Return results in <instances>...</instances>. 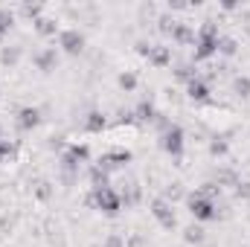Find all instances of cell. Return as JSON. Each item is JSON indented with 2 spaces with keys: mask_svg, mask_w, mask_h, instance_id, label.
I'll use <instances>...</instances> for the list:
<instances>
[{
  "mask_svg": "<svg viewBox=\"0 0 250 247\" xmlns=\"http://www.w3.org/2000/svg\"><path fill=\"white\" fill-rule=\"evenodd\" d=\"M187 204H189L192 218H195L198 224H204V221H215V218H218V206H215L212 195H207L204 189H195V192L187 198Z\"/></svg>",
  "mask_w": 250,
  "mask_h": 247,
  "instance_id": "obj_2",
  "label": "cell"
},
{
  "mask_svg": "<svg viewBox=\"0 0 250 247\" xmlns=\"http://www.w3.org/2000/svg\"><path fill=\"white\" fill-rule=\"evenodd\" d=\"M233 93L242 96V99H248L250 96V76H236L233 79Z\"/></svg>",
  "mask_w": 250,
  "mask_h": 247,
  "instance_id": "obj_19",
  "label": "cell"
},
{
  "mask_svg": "<svg viewBox=\"0 0 250 247\" xmlns=\"http://www.w3.org/2000/svg\"><path fill=\"white\" fill-rule=\"evenodd\" d=\"M134 114H137V120H140V123H154V120H157V111H154V105H151L148 99H143V102L137 105V111H134Z\"/></svg>",
  "mask_w": 250,
  "mask_h": 247,
  "instance_id": "obj_14",
  "label": "cell"
},
{
  "mask_svg": "<svg viewBox=\"0 0 250 247\" xmlns=\"http://www.w3.org/2000/svg\"><path fill=\"white\" fill-rule=\"evenodd\" d=\"M187 93H189V99H195V102H209V84L201 76H195L187 84Z\"/></svg>",
  "mask_w": 250,
  "mask_h": 247,
  "instance_id": "obj_10",
  "label": "cell"
},
{
  "mask_svg": "<svg viewBox=\"0 0 250 247\" xmlns=\"http://www.w3.org/2000/svg\"><path fill=\"white\" fill-rule=\"evenodd\" d=\"M18 59H21V50H18V47H3V50H0V64H3V67H15Z\"/></svg>",
  "mask_w": 250,
  "mask_h": 247,
  "instance_id": "obj_18",
  "label": "cell"
},
{
  "mask_svg": "<svg viewBox=\"0 0 250 247\" xmlns=\"http://www.w3.org/2000/svg\"><path fill=\"white\" fill-rule=\"evenodd\" d=\"M236 195H239V198H250V184H239Z\"/></svg>",
  "mask_w": 250,
  "mask_h": 247,
  "instance_id": "obj_26",
  "label": "cell"
},
{
  "mask_svg": "<svg viewBox=\"0 0 250 247\" xmlns=\"http://www.w3.org/2000/svg\"><path fill=\"white\" fill-rule=\"evenodd\" d=\"M84 204L93 206V209H102L105 215H117V212L123 209V195L114 192L111 186H105V189H93V192L84 198Z\"/></svg>",
  "mask_w": 250,
  "mask_h": 247,
  "instance_id": "obj_3",
  "label": "cell"
},
{
  "mask_svg": "<svg viewBox=\"0 0 250 247\" xmlns=\"http://www.w3.org/2000/svg\"><path fill=\"white\" fill-rule=\"evenodd\" d=\"M35 32H38V35H56V32H59V23H56L53 18H38V21H35Z\"/></svg>",
  "mask_w": 250,
  "mask_h": 247,
  "instance_id": "obj_17",
  "label": "cell"
},
{
  "mask_svg": "<svg viewBox=\"0 0 250 247\" xmlns=\"http://www.w3.org/2000/svg\"><path fill=\"white\" fill-rule=\"evenodd\" d=\"M218 53H221V56H236V53H239L236 38H218Z\"/></svg>",
  "mask_w": 250,
  "mask_h": 247,
  "instance_id": "obj_20",
  "label": "cell"
},
{
  "mask_svg": "<svg viewBox=\"0 0 250 247\" xmlns=\"http://www.w3.org/2000/svg\"><path fill=\"white\" fill-rule=\"evenodd\" d=\"M102 247H125V242L114 233V236H108V239H105V245H102Z\"/></svg>",
  "mask_w": 250,
  "mask_h": 247,
  "instance_id": "obj_25",
  "label": "cell"
},
{
  "mask_svg": "<svg viewBox=\"0 0 250 247\" xmlns=\"http://www.w3.org/2000/svg\"><path fill=\"white\" fill-rule=\"evenodd\" d=\"M117 82H120V87H123L125 93H131V90L137 87V76H134L131 70H125V73H120V79H117Z\"/></svg>",
  "mask_w": 250,
  "mask_h": 247,
  "instance_id": "obj_22",
  "label": "cell"
},
{
  "mask_svg": "<svg viewBox=\"0 0 250 247\" xmlns=\"http://www.w3.org/2000/svg\"><path fill=\"white\" fill-rule=\"evenodd\" d=\"M105 114H99V111H93V114H87V120H84V131H90V134H99L102 128H105Z\"/></svg>",
  "mask_w": 250,
  "mask_h": 247,
  "instance_id": "obj_15",
  "label": "cell"
},
{
  "mask_svg": "<svg viewBox=\"0 0 250 247\" xmlns=\"http://www.w3.org/2000/svg\"><path fill=\"white\" fill-rule=\"evenodd\" d=\"M218 26L212 21L201 23V29L195 32V62H207L218 53Z\"/></svg>",
  "mask_w": 250,
  "mask_h": 247,
  "instance_id": "obj_1",
  "label": "cell"
},
{
  "mask_svg": "<svg viewBox=\"0 0 250 247\" xmlns=\"http://www.w3.org/2000/svg\"><path fill=\"white\" fill-rule=\"evenodd\" d=\"M160 148L172 157H181L184 154V128L181 125H172L169 131L160 134Z\"/></svg>",
  "mask_w": 250,
  "mask_h": 247,
  "instance_id": "obj_4",
  "label": "cell"
},
{
  "mask_svg": "<svg viewBox=\"0 0 250 247\" xmlns=\"http://www.w3.org/2000/svg\"><path fill=\"white\" fill-rule=\"evenodd\" d=\"M56 64H59V53H56V47H47V50H38V53H35V67H38L41 73H53Z\"/></svg>",
  "mask_w": 250,
  "mask_h": 247,
  "instance_id": "obj_8",
  "label": "cell"
},
{
  "mask_svg": "<svg viewBox=\"0 0 250 247\" xmlns=\"http://www.w3.org/2000/svg\"><path fill=\"white\" fill-rule=\"evenodd\" d=\"M172 38H175L178 44H195V29H192V26H187V23H175Z\"/></svg>",
  "mask_w": 250,
  "mask_h": 247,
  "instance_id": "obj_12",
  "label": "cell"
},
{
  "mask_svg": "<svg viewBox=\"0 0 250 247\" xmlns=\"http://www.w3.org/2000/svg\"><path fill=\"white\" fill-rule=\"evenodd\" d=\"M35 192H38V198H41V201H47V198L53 195V186L47 184V181H41V184H38V189H35Z\"/></svg>",
  "mask_w": 250,
  "mask_h": 247,
  "instance_id": "obj_24",
  "label": "cell"
},
{
  "mask_svg": "<svg viewBox=\"0 0 250 247\" xmlns=\"http://www.w3.org/2000/svg\"><path fill=\"white\" fill-rule=\"evenodd\" d=\"M59 47H62L67 56H79L84 50V35L79 29H62L59 32Z\"/></svg>",
  "mask_w": 250,
  "mask_h": 247,
  "instance_id": "obj_6",
  "label": "cell"
},
{
  "mask_svg": "<svg viewBox=\"0 0 250 247\" xmlns=\"http://www.w3.org/2000/svg\"><path fill=\"white\" fill-rule=\"evenodd\" d=\"M204 239H207V230L201 224H189L184 230V242L187 245H204Z\"/></svg>",
  "mask_w": 250,
  "mask_h": 247,
  "instance_id": "obj_13",
  "label": "cell"
},
{
  "mask_svg": "<svg viewBox=\"0 0 250 247\" xmlns=\"http://www.w3.org/2000/svg\"><path fill=\"white\" fill-rule=\"evenodd\" d=\"M12 26H15V12L12 9H0V41L12 32Z\"/></svg>",
  "mask_w": 250,
  "mask_h": 247,
  "instance_id": "obj_16",
  "label": "cell"
},
{
  "mask_svg": "<svg viewBox=\"0 0 250 247\" xmlns=\"http://www.w3.org/2000/svg\"><path fill=\"white\" fill-rule=\"evenodd\" d=\"M175 76H178V79H181V82H192V79H195V76H198V73H195V70H192V64H181V67H178V70H175Z\"/></svg>",
  "mask_w": 250,
  "mask_h": 247,
  "instance_id": "obj_23",
  "label": "cell"
},
{
  "mask_svg": "<svg viewBox=\"0 0 250 247\" xmlns=\"http://www.w3.org/2000/svg\"><path fill=\"white\" fill-rule=\"evenodd\" d=\"M38 123H41V111H38V108L26 105V108L18 111V128H21V131H32Z\"/></svg>",
  "mask_w": 250,
  "mask_h": 247,
  "instance_id": "obj_9",
  "label": "cell"
},
{
  "mask_svg": "<svg viewBox=\"0 0 250 247\" xmlns=\"http://www.w3.org/2000/svg\"><path fill=\"white\" fill-rule=\"evenodd\" d=\"M9 151H12V148H9V143H6V140H3V137H0V160H3V157H6V154H9Z\"/></svg>",
  "mask_w": 250,
  "mask_h": 247,
  "instance_id": "obj_27",
  "label": "cell"
},
{
  "mask_svg": "<svg viewBox=\"0 0 250 247\" xmlns=\"http://www.w3.org/2000/svg\"><path fill=\"white\" fill-rule=\"evenodd\" d=\"M151 215L157 218V224H160L163 230H175V227H178L175 209H172V204H169L166 198H154V201H151Z\"/></svg>",
  "mask_w": 250,
  "mask_h": 247,
  "instance_id": "obj_5",
  "label": "cell"
},
{
  "mask_svg": "<svg viewBox=\"0 0 250 247\" xmlns=\"http://www.w3.org/2000/svg\"><path fill=\"white\" fill-rule=\"evenodd\" d=\"M90 247H99V245H90Z\"/></svg>",
  "mask_w": 250,
  "mask_h": 247,
  "instance_id": "obj_28",
  "label": "cell"
},
{
  "mask_svg": "<svg viewBox=\"0 0 250 247\" xmlns=\"http://www.w3.org/2000/svg\"><path fill=\"white\" fill-rule=\"evenodd\" d=\"M148 64H154V67H169V64H172V50L154 44L151 53H148Z\"/></svg>",
  "mask_w": 250,
  "mask_h": 247,
  "instance_id": "obj_11",
  "label": "cell"
},
{
  "mask_svg": "<svg viewBox=\"0 0 250 247\" xmlns=\"http://www.w3.org/2000/svg\"><path fill=\"white\" fill-rule=\"evenodd\" d=\"M125 163H131V151H125V148H117V151H108L96 166H102L105 172H111V169H120Z\"/></svg>",
  "mask_w": 250,
  "mask_h": 247,
  "instance_id": "obj_7",
  "label": "cell"
},
{
  "mask_svg": "<svg viewBox=\"0 0 250 247\" xmlns=\"http://www.w3.org/2000/svg\"><path fill=\"white\" fill-rule=\"evenodd\" d=\"M230 148H227V140H221V137H212V143H209V154L212 157H224Z\"/></svg>",
  "mask_w": 250,
  "mask_h": 247,
  "instance_id": "obj_21",
  "label": "cell"
}]
</instances>
